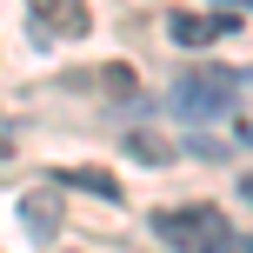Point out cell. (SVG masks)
<instances>
[{
    "mask_svg": "<svg viewBox=\"0 0 253 253\" xmlns=\"http://www.w3.org/2000/svg\"><path fill=\"white\" fill-rule=\"evenodd\" d=\"M160 240L187 253H227V220H220V207H173V213H160Z\"/></svg>",
    "mask_w": 253,
    "mask_h": 253,
    "instance_id": "cell-1",
    "label": "cell"
},
{
    "mask_svg": "<svg viewBox=\"0 0 253 253\" xmlns=\"http://www.w3.org/2000/svg\"><path fill=\"white\" fill-rule=\"evenodd\" d=\"M233 253H253V240H240V247H233Z\"/></svg>",
    "mask_w": 253,
    "mask_h": 253,
    "instance_id": "cell-9",
    "label": "cell"
},
{
    "mask_svg": "<svg viewBox=\"0 0 253 253\" xmlns=\"http://www.w3.org/2000/svg\"><path fill=\"white\" fill-rule=\"evenodd\" d=\"M240 193H247V200H253V173H247V180H240Z\"/></svg>",
    "mask_w": 253,
    "mask_h": 253,
    "instance_id": "cell-8",
    "label": "cell"
},
{
    "mask_svg": "<svg viewBox=\"0 0 253 253\" xmlns=\"http://www.w3.org/2000/svg\"><path fill=\"white\" fill-rule=\"evenodd\" d=\"M233 13H173V20H167V34L180 40V47H213V40H227L233 34Z\"/></svg>",
    "mask_w": 253,
    "mask_h": 253,
    "instance_id": "cell-3",
    "label": "cell"
},
{
    "mask_svg": "<svg viewBox=\"0 0 253 253\" xmlns=\"http://www.w3.org/2000/svg\"><path fill=\"white\" fill-rule=\"evenodd\" d=\"M34 7H40V20H47L53 34H67V40L87 34V0H34Z\"/></svg>",
    "mask_w": 253,
    "mask_h": 253,
    "instance_id": "cell-4",
    "label": "cell"
},
{
    "mask_svg": "<svg viewBox=\"0 0 253 253\" xmlns=\"http://www.w3.org/2000/svg\"><path fill=\"white\" fill-rule=\"evenodd\" d=\"M27 227H34V233H53V227H60V207H53L47 193H27Z\"/></svg>",
    "mask_w": 253,
    "mask_h": 253,
    "instance_id": "cell-6",
    "label": "cell"
},
{
    "mask_svg": "<svg viewBox=\"0 0 253 253\" xmlns=\"http://www.w3.org/2000/svg\"><path fill=\"white\" fill-rule=\"evenodd\" d=\"M180 114H227L233 107V80L227 74H193V80H180Z\"/></svg>",
    "mask_w": 253,
    "mask_h": 253,
    "instance_id": "cell-2",
    "label": "cell"
},
{
    "mask_svg": "<svg viewBox=\"0 0 253 253\" xmlns=\"http://www.w3.org/2000/svg\"><path fill=\"white\" fill-rule=\"evenodd\" d=\"M233 7H253V0H233Z\"/></svg>",
    "mask_w": 253,
    "mask_h": 253,
    "instance_id": "cell-10",
    "label": "cell"
},
{
    "mask_svg": "<svg viewBox=\"0 0 253 253\" xmlns=\"http://www.w3.org/2000/svg\"><path fill=\"white\" fill-rule=\"evenodd\" d=\"M60 180H67V187L100 193V200H120V180H114V173H100V167H60Z\"/></svg>",
    "mask_w": 253,
    "mask_h": 253,
    "instance_id": "cell-5",
    "label": "cell"
},
{
    "mask_svg": "<svg viewBox=\"0 0 253 253\" xmlns=\"http://www.w3.org/2000/svg\"><path fill=\"white\" fill-rule=\"evenodd\" d=\"M126 147H133V153H140V160H160V167H167V160H173V147H167V140H160V133H133V140H126Z\"/></svg>",
    "mask_w": 253,
    "mask_h": 253,
    "instance_id": "cell-7",
    "label": "cell"
}]
</instances>
